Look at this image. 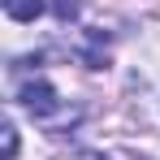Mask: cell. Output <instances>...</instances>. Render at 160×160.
<instances>
[{
  "label": "cell",
  "mask_w": 160,
  "mask_h": 160,
  "mask_svg": "<svg viewBox=\"0 0 160 160\" xmlns=\"http://www.w3.org/2000/svg\"><path fill=\"white\" fill-rule=\"evenodd\" d=\"M18 100H22V108H26V112H35V117H52L56 108H61V100H56V91H52V82H43V78L26 82V87L18 91Z\"/></svg>",
  "instance_id": "1"
},
{
  "label": "cell",
  "mask_w": 160,
  "mask_h": 160,
  "mask_svg": "<svg viewBox=\"0 0 160 160\" xmlns=\"http://www.w3.org/2000/svg\"><path fill=\"white\" fill-rule=\"evenodd\" d=\"M43 9H48V0H4V13L13 22H35Z\"/></svg>",
  "instance_id": "2"
},
{
  "label": "cell",
  "mask_w": 160,
  "mask_h": 160,
  "mask_svg": "<svg viewBox=\"0 0 160 160\" xmlns=\"http://www.w3.org/2000/svg\"><path fill=\"white\" fill-rule=\"evenodd\" d=\"M13 156H18V130L4 126V160H13Z\"/></svg>",
  "instance_id": "3"
},
{
  "label": "cell",
  "mask_w": 160,
  "mask_h": 160,
  "mask_svg": "<svg viewBox=\"0 0 160 160\" xmlns=\"http://www.w3.org/2000/svg\"><path fill=\"white\" fill-rule=\"evenodd\" d=\"M74 160H104V156H95V152H82V156H74Z\"/></svg>",
  "instance_id": "4"
}]
</instances>
